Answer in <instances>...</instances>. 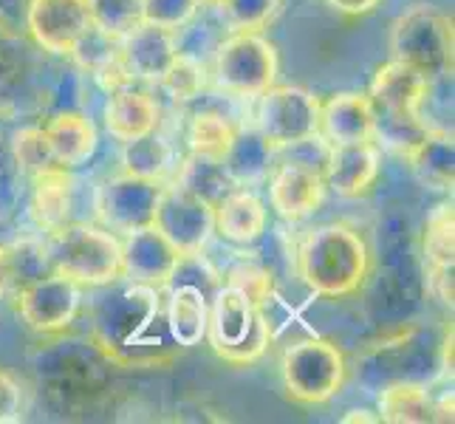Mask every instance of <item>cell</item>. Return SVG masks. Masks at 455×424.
<instances>
[{"label": "cell", "mask_w": 455, "mask_h": 424, "mask_svg": "<svg viewBox=\"0 0 455 424\" xmlns=\"http://www.w3.org/2000/svg\"><path fill=\"white\" fill-rule=\"evenodd\" d=\"M348 376L345 354L331 340L308 337L289 345L280 359V380L289 399L300 404H325L331 402Z\"/></svg>", "instance_id": "4"}, {"label": "cell", "mask_w": 455, "mask_h": 424, "mask_svg": "<svg viewBox=\"0 0 455 424\" xmlns=\"http://www.w3.org/2000/svg\"><path fill=\"white\" fill-rule=\"evenodd\" d=\"M26 28L43 52L71 57L88 35V0H28Z\"/></svg>", "instance_id": "12"}, {"label": "cell", "mask_w": 455, "mask_h": 424, "mask_svg": "<svg viewBox=\"0 0 455 424\" xmlns=\"http://www.w3.org/2000/svg\"><path fill=\"white\" fill-rule=\"evenodd\" d=\"M52 272L66 275L76 286L102 289L122 280V238L108 227L66 224L52 232L45 249Z\"/></svg>", "instance_id": "2"}, {"label": "cell", "mask_w": 455, "mask_h": 424, "mask_svg": "<svg viewBox=\"0 0 455 424\" xmlns=\"http://www.w3.org/2000/svg\"><path fill=\"white\" fill-rule=\"evenodd\" d=\"M102 119H105V131L111 133V139H116L124 145V141L142 139L148 133L159 131L162 108L148 91H139L131 83V85L108 91Z\"/></svg>", "instance_id": "18"}, {"label": "cell", "mask_w": 455, "mask_h": 424, "mask_svg": "<svg viewBox=\"0 0 455 424\" xmlns=\"http://www.w3.org/2000/svg\"><path fill=\"white\" fill-rule=\"evenodd\" d=\"M164 184L133 176V172H116L105 179L97 190V215L102 227L116 235H128L142 227H150L159 207Z\"/></svg>", "instance_id": "10"}, {"label": "cell", "mask_w": 455, "mask_h": 424, "mask_svg": "<svg viewBox=\"0 0 455 424\" xmlns=\"http://www.w3.org/2000/svg\"><path fill=\"white\" fill-rule=\"evenodd\" d=\"M224 286L241 292L243 297H249V300L258 303V306H263L275 294L272 272L263 269V266H258V263H238V266H232Z\"/></svg>", "instance_id": "36"}, {"label": "cell", "mask_w": 455, "mask_h": 424, "mask_svg": "<svg viewBox=\"0 0 455 424\" xmlns=\"http://www.w3.org/2000/svg\"><path fill=\"white\" fill-rule=\"evenodd\" d=\"M176 31L142 23L119 40V57L128 76L136 83H162V76L179 57Z\"/></svg>", "instance_id": "17"}, {"label": "cell", "mask_w": 455, "mask_h": 424, "mask_svg": "<svg viewBox=\"0 0 455 424\" xmlns=\"http://www.w3.org/2000/svg\"><path fill=\"white\" fill-rule=\"evenodd\" d=\"M371 246L348 224H323L306 232L297 246V275L320 297H348L371 275Z\"/></svg>", "instance_id": "1"}, {"label": "cell", "mask_w": 455, "mask_h": 424, "mask_svg": "<svg viewBox=\"0 0 455 424\" xmlns=\"http://www.w3.org/2000/svg\"><path fill=\"white\" fill-rule=\"evenodd\" d=\"M181 260L179 249L153 224L122 238V277L128 283L159 292L179 275Z\"/></svg>", "instance_id": "13"}, {"label": "cell", "mask_w": 455, "mask_h": 424, "mask_svg": "<svg viewBox=\"0 0 455 424\" xmlns=\"http://www.w3.org/2000/svg\"><path fill=\"white\" fill-rule=\"evenodd\" d=\"M272 156H275V148L258 133V128H249V131L235 133L221 164L235 187H255L269 179Z\"/></svg>", "instance_id": "25"}, {"label": "cell", "mask_w": 455, "mask_h": 424, "mask_svg": "<svg viewBox=\"0 0 455 424\" xmlns=\"http://www.w3.org/2000/svg\"><path fill=\"white\" fill-rule=\"evenodd\" d=\"M153 227L179 249L181 258H196L215 232V210L210 201L170 184L162 190Z\"/></svg>", "instance_id": "11"}, {"label": "cell", "mask_w": 455, "mask_h": 424, "mask_svg": "<svg viewBox=\"0 0 455 424\" xmlns=\"http://www.w3.org/2000/svg\"><path fill=\"white\" fill-rule=\"evenodd\" d=\"M411 167L421 184L433 187V190H452V136L425 131L416 145L407 150Z\"/></svg>", "instance_id": "26"}, {"label": "cell", "mask_w": 455, "mask_h": 424, "mask_svg": "<svg viewBox=\"0 0 455 424\" xmlns=\"http://www.w3.org/2000/svg\"><path fill=\"white\" fill-rule=\"evenodd\" d=\"M394 60L416 68L427 83L452 71V20L433 6H416L390 28Z\"/></svg>", "instance_id": "5"}, {"label": "cell", "mask_w": 455, "mask_h": 424, "mask_svg": "<svg viewBox=\"0 0 455 424\" xmlns=\"http://www.w3.org/2000/svg\"><path fill=\"white\" fill-rule=\"evenodd\" d=\"M224 20L232 31H260L280 12V0H224Z\"/></svg>", "instance_id": "35"}, {"label": "cell", "mask_w": 455, "mask_h": 424, "mask_svg": "<svg viewBox=\"0 0 455 424\" xmlns=\"http://www.w3.org/2000/svg\"><path fill=\"white\" fill-rule=\"evenodd\" d=\"M379 419L390 424H427L435 421V402L419 382H396L379 394Z\"/></svg>", "instance_id": "27"}, {"label": "cell", "mask_w": 455, "mask_h": 424, "mask_svg": "<svg viewBox=\"0 0 455 424\" xmlns=\"http://www.w3.org/2000/svg\"><path fill=\"white\" fill-rule=\"evenodd\" d=\"M172 167H176L172 164V150L162 136L148 133L142 139L124 141L122 145V170L124 172H133V176L164 184Z\"/></svg>", "instance_id": "28"}, {"label": "cell", "mask_w": 455, "mask_h": 424, "mask_svg": "<svg viewBox=\"0 0 455 424\" xmlns=\"http://www.w3.org/2000/svg\"><path fill=\"white\" fill-rule=\"evenodd\" d=\"M201 0H145V23L179 31L196 20Z\"/></svg>", "instance_id": "37"}, {"label": "cell", "mask_w": 455, "mask_h": 424, "mask_svg": "<svg viewBox=\"0 0 455 424\" xmlns=\"http://www.w3.org/2000/svg\"><path fill=\"white\" fill-rule=\"evenodd\" d=\"M339 421H345V424H354V421H379V416H373L371 411H348Z\"/></svg>", "instance_id": "39"}, {"label": "cell", "mask_w": 455, "mask_h": 424, "mask_svg": "<svg viewBox=\"0 0 455 424\" xmlns=\"http://www.w3.org/2000/svg\"><path fill=\"white\" fill-rule=\"evenodd\" d=\"M258 133L275 150L303 145L317 136L320 100L300 85H272L258 97Z\"/></svg>", "instance_id": "8"}, {"label": "cell", "mask_w": 455, "mask_h": 424, "mask_svg": "<svg viewBox=\"0 0 455 424\" xmlns=\"http://www.w3.org/2000/svg\"><path fill=\"white\" fill-rule=\"evenodd\" d=\"M266 181H269L272 210L289 224L311 218L323 207L325 193H328L323 172L314 170L311 164H303V162L280 164L277 170L269 172Z\"/></svg>", "instance_id": "15"}, {"label": "cell", "mask_w": 455, "mask_h": 424, "mask_svg": "<svg viewBox=\"0 0 455 424\" xmlns=\"http://www.w3.org/2000/svg\"><path fill=\"white\" fill-rule=\"evenodd\" d=\"M328 145H348V141L376 139V111L368 93L345 91L320 102V128Z\"/></svg>", "instance_id": "19"}, {"label": "cell", "mask_w": 455, "mask_h": 424, "mask_svg": "<svg viewBox=\"0 0 455 424\" xmlns=\"http://www.w3.org/2000/svg\"><path fill=\"white\" fill-rule=\"evenodd\" d=\"M280 60L275 45L258 31H232L215 49L212 76L221 91L232 97L258 100L277 80Z\"/></svg>", "instance_id": "6"}, {"label": "cell", "mask_w": 455, "mask_h": 424, "mask_svg": "<svg viewBox=\"0 0 455 424\" xmlns=\"http://www.w3.org/2000/svg\"><path fill=\"white\" fill-rule=\"evenodd\" d=\"M238 128L218 111H198L190 119V128H187V145H190L193 156H204V159H215L221 162Z\"/></svg>", "instance_id": "29"}, {"label": "cell", "mask_w": 455, "mask_h": 424, "mask_svg": "<svg viewBox=\"0 0 455 424\" xmlns=\"http://www.w3.org/2000/svg\"><path fill=\"white\" fill-rule=\"evenodd\" d=\"M176 184L184 187V190H190L193 196L210 201L212 207L235 187L229 181V176H227V170H224L221 162L204 159V156H193V153L187 156L184 164H179Z\"/></svg>", "instance_id": "30"}, {"label": "cell", "mask_w": 455, "mask_h": 424, "mask_svg": "<svg viewBox=\"0 0 455 424\" xmlns=\"http://www.w3.org/2000/svg\"><path fill=\"white\" fill-rule=\"evenodd\" d=\"M204 83H207V74H204V66L193 57L179 54L176 62L167 68V74L162 76V85L170 93L172 102H193L196 97H201Z\"/></svg>", "instance_id": "33"}, {"label": "cell", "mask_w": 455, "mask_h": 424, "mask_svg": "<svg viewBox=\"0 0 455 424\" xmlns=\"http://www.w3.org/2000/svg\"><path fill=\"white\" fill-rule=\"evenodd\" d=\"M45 136L52 141L54 159L60 167H85L100 150V131L93 119L83 111H60L45 122Z\"/></svg>", "instance_id": "22"}, {"label": "cell", "mask_w": 455, "mask_h": 424, "mask_svg": "<svg viewBox=\"0 0 455 424\" xmlns=\"http://www.w3.org/2000/svg\"><path fill=\"white\" fill-rule=\"evenodd\" d=\"M207 320H210V300L193 283H181L170 292L164 306V325L170 340L179 348H196L207 337Z\"/></svg>", "instance_id": "23"}, {"label": "cell", "mask_w": 455, "mask_h": 424, "mask_svg": "<svg viewBox=\"0 0 455 424\" xmlns=\"http://www.w3.org/2000/svg\"><path fill=\"white\" fill-rule=\"evenodd\" d=\"M159 317V303H156V289L139 286L131 283L128 289H122L114 297H105V303L100 306V332L105 345L124 351L133 345H142L145 328Z\"/></svg>", "instance_id": "14"}, {"label": "cell", "mask_w": 455, "mask_h": 424, "mask_svg": "<svg viewBox=\"0 0 455 424\" xmlns=\"http://www.w3.org/2000/svg\"><path fill=\"white\" fill-rule=\"evenodd\" d=\"M218 359L229 365H252L269 351L272 325L266 320L263 306L252 303L241 292L221 286L210 300L207 337Z\"/></svg>", "instance_id": "3"}, {"label": "cell", "mask_w": 455, "mask_h": 424, "mask_svg": "<svg viewBox=\"0 0 455 424\" xmlns=\"http://www.w3.org/2000/svg\"><path fill=\"white\" fill-rule=\"evenodd\" d=\"M40 275L45 272L40 266H31L28 244H0V297L14 294Z\"/></svg>", "instance_id": "34"}, {"label": "cell", "mask_w": 455, "mask_h": 424, "mask_svg": "<svg viewBox=\"0 0 455 424\" xmlns=\"http://www.w3.org/2000/svg\"><path fill=\"white\" fill-rule=\"evenodd\" d=\"M201 4H215V6H221L224 0H201Z\"/></svg>", "instance_id": "40"}, {"label": "cell", "mask_w": 455, "mask_h": 424, "mask_svg": "<svg viewBox=\"0 0 455 424\" xmlns=\"http://www.w3.org/2000/svg\"><path fill=\"white\" fill-rule=\"evenodd\" d=\"M430 83L416 68L404 66L399 60H390L376 71L371 83V102L376 111V128L385 124L390 141L404 145V153L411 150V141L404 133L421 136L427 128L421 124V102L427 97Z\"/></svg>", "instance_id": "7"}, {"label": "cell", "mask_w": 455, "mask_h": 424, "mask_svg": "<svg viewBox=\"0 0 455 424\" xmlns=\"http://www.w3.org/2000/svg\"><path fill=\"white\" fill-rule=\"evenodd\" d=\"M382 153L373 139L348 141V145H328L325 156V187L342 198H359L379 179Z\"/></svg>", "instance_id": "16"}, {"label": "cell", "mask_w": 455, "mask_h": 424, "mask_svg": "<svg viewBox=\"0 0 455 424\" xmlns=\"http://www.w3.org/2000/svg\"><path fill=\"white\" fill-rule=\"evenodd\" d=\"M12 159L28 179H37L40 172L60 167L54 159L52 141L40 124H26V128H18L12 133Z\"/></svg>", "instance_id": "32"}, {"label": "cell", "mask_w": 455, "mask_h": 424, "mask_svg": "<svg viewBox=\"0 0 455 424\" xmlns=\"http://www.w3.org/2000/svg\"><path fill=\"white\" fill-rule=\"evenodd\" d=\"M337 12L342 14H351V18H359V14H368L373 12L376 6L382 4V0H328Z\"/></svg>", "instance_id": "38"}, {"label": "cell", "mask_w": 455, "mask_h": 424, "mask_svg": "<svg viewBox=\"0 0 455 424\" xmlns=\"http://www.w3.org/2000/svg\"><path fill=\"white\" fill-rule=\"evenodd\" d=\"M20 320L35 334H60L74 325L83 308V286L57 272H45L14 292Z\"/></svg>", "instance_id": "9"}, {"label": "cell", "mask_w": 455, "mask_h": 424, "mask_svg": "<svg viewBox=\"0 0 455 424\" xmlns=\"http://www.w3.org/2000/svg\"><path fill=\"white\" fill-rule=\"evenodd\" d=\"M35 181V190H31L28 201V212L35 218V224L45 232H54L60 227L68 224V215L74 207V179L71 170L66 167H54L40 172Z\"/></svg>", "instance_id": "24"}, {"label": "cell", "mask_w": 455, "mask_h": 424, "mask_svg": "<svg viewBox=\"0 0 455 424\" xmlns=\"http://www.w3.org/2000/svg\"><path fill=\"white\" fill-rule=\"evenodd\" d=\"M455 218L452 204H438L425 224L421 252L427 263L430 294H435L444 306H452V260H455Z\"/></svg>", "instance_id": "20"}, {"label": "cell", "mask_w": 455, "mask_h": 424, "mask_svg": "<svg viewBox=\"0 0 455 424\" xmlns=\"http://www.w3.org/2000/svg\"><path fill=\"white\" fill-rule=\"evenodd\" d=\"M215 232L235 246L258 244L269 224V210L263 198L249 187H232V190L215 204Z\"/></svg>", "instance_id": "21"}, {"label": "cell", "mask_w": 455, "mask_h": 424, "mask_svg": "<svg viewBox=\"0 0 455 424\" xmlns=\"http://www.w3.org/2000/svg\"><path fill=\"white\" fill-rule=\"evenodd\" d=\"M88 14L93 31L119 43L145 23V0H88Z\"/></svg>", "instance_id": "31"}]
</instances>
